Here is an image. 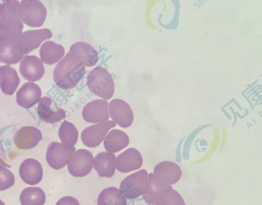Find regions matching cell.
<instances>
[{
    "mask_svg": "<svg viewBox=\"0 0 262 205\" xmlns=\"http://www.w3.org/2000/svg\"><path fill=\"white\" fill-rule=\"evenodd\" d=\"M0 205H5V204L2 200H0Z\"/></svg>",
    "mask_w": 262,
    "mask_h": 205,
    "instance_id": "32",
    "label": "cell"
},
{
    "mask_svg": "<svg viewBox=\"0 0 262 205\" xmlns=\"http://www.w3.org/2000/svg\"><path fill=\"white\" fill-rule=\"evenodd\" d=\"M109 113L113 121L120 127L128 128L134 120L133 111L129 105L120 99H114L109 104Z\"/></svg>",
    "mask_w": 262,
    "mask_h": 205,
    "instance_id": "10",
    "label": "cell"
},
{
    "mask_svg": "<svg viewBox=\"0 0 262 205\" xmlns=\"http://www.w3.org/2000/svg\"><path fill=\"white\" fill-rule=\"evenodd\" d=\"M171 186H164L158 183L154 178L152 173L148 174V184L146 190L142 195L148 204L155 205L159 197Z\"/></svg>",
    "mask_w": 262,
    "mask_h": 205,
    "instance_id": "26",
    "label": "cell"
},
{
    "mask_svg": "<svg viewBox=\"0 0 262 205\" xmlns=\"http://www.w3.org/2000/svg\"><path fill=\"white\" fill-rule=\"evenodd\" d=\"M0 27L21 34L23 25L19 15L18 1H5L0 4Z\"/></svg>",
    "mask_w": 262,
    "mask_h": 205,
    "instance_id": "4",
    "label": "cell"
},
{
    "mask_svg": "<svg viewBox=\"0 0 262 205\" xmlns=\"http://www.w3.org/2000/svg\"><path fill=\"white\" fill-rule=\"evenodd\" d=\"M129 141L128 136L124 132L114 129L106 135L104 140V147L107 152L113 154L126 147Z\"/></svg>",
    "mask_w": 262,
    "mask_h": 205,
    "instance_id": "20",
    "label": "cell"
},
{
    "mask_svg": "<svg viewBox=\"0 0 262 205\" xmlns=\"http://www.w3.org/2000/svg\"><path fill=\"white\" fill-rule=\"evenodd\" d=\"M19 174L24 182L29 185H35L39 183L42 178L43 169L37 160L27 158L21 163Z\"/></svg>",
    "mask_w": 262,
    "mask_h": 205,
    "instance_id": "15",
    "label": "cell"
},
{
    "mask_svg": "<svg viewBox=\"0 0 262 205\" xmlns=\"http://www.w3.org/2000/svg\"><path fill=\"white\" fill-rule=\"evenodd\" d=\"M93 161V155L89 150H78L73 154L68 162V171L74 177L85 176L92 171Z\"/></svg>",
    "mask_w": 262,
    "mask_h": 205,
    "instance_id": "6",
    "label": "cell"
},
{
    "mask_svg": "<svg viewBox=\"0 0 262 205\" xmlns=\"http://www.w3.org/2000/svg\"><path fill=\"white\" fill-rule=\"evenodd\" d=\"M37 113L40 118L47 122H58L66 117L64 110L58 108L56 103L48 97H43L40 100Z\"/></svg>",
    "mask_w": 262,
    "mask_h": 205,
    "instance_id": "13",
    "label": "cell"
},
{
    "mask_svg": "<svg viewBox=\"0 0 262 205\" xmlns=\"http://www.w3.org/2000/svg\"><path fill=\"white\" fill-rule=\"evenodd\" d=\"M41 131L36 127L25 126L18 129L14 136V142L19 149H31L42 139Z\"/></svg>",
    "mask_w": 262,
    "mask_h": 205,
    "instance_id": "12",
    "label": "cell"
},
{
    "mask_svg": "<svg viewBox=\"0 0 262 205\" xmlns=\"http://www.w3.org/2000/svg\"><path fill=\"white\" fill-rule=\"evenodd\" d=\"M148 184V173L142 169L125 178L120 183L119 190L126 199H135L144 194Z\"/></svg>",
    "mask_w": 262,
    "mask_h": 205,
    "instance_id": "3",
    "label": "cell"
},
{
    "mask_svg": "<svg viewBox=\"0 0 262 205\" xmlns=\"http://www.w3.org/2000/svg\"><path fill=\"white\" fill-rule=\"evenodd\" d=\"M15 34L0 42V61L8 64H15L22 58L25 54L19 37Z\"/></svg>",
    "mask_w": 262,
    "mask_h": 205,
    "instance_id": "9",
    "label": "cell"
},
{
    "mask_svg": "<svg viewBox=\"0 0 262 205\" xmlns=\"http://www.w3.org/2000/svg\"><path fill=\"white\" fill-rule=\"evenodd\" d=\"M19 200L21 205H43L46 202V195L39 187H27L21 192Z\"/></svg>",
    "mask_w": 262,
    "mask_h": 205,
    "instance_id": "25",
    "label": "cell"
},
{
    "mask_svg": "<svg viewBox=\"0 0 262 205\" xmlns=\"http://www.w3.org/2000/svg\"><path fill=\"white\" fill-rule=\"evenodd\" d=\"M85 73V68L79 57L69 52L57 65L54 71L56 85L63 89L75 87Z\"/></svg>",
    "mask_w": 262,
    "mask_h": 205,
    "instance_id": "1",
    "label": "cell"
},
{
    "mask_svg": "<svg viewBox=\"0 0 262 205\" xmlns=\"http://www.w3.org/2000/svg\"><path fill=\"white\" fill-rule=\"evenodd\" d=\"M58 135L61 142L70 146H74L78 138V132L75 126L67 120L61 124Z\"/></svg>",
    "mask_w": 262,
    "mask_h": 205,
    "instance_id": "27",
    "label": "cell"
},
{
    "mask_svg": "<svg viewBox=\"0 0 262 205\" xmlns=\"http://www.w3.org/2000/svg\"><path fill=\"white\" fill-rule=\"evenodd\" d=\"M19 83L16 71L10 66L0 67V87L4 93L11 95L16 90Z\"/></svg>",
    "mask_w": 262,
    "mask_h": 205,
    "instance_id": "21",
    "label": "cell"
},
{
    "mask_svg": "<svg viewBox=\"0 0 262 205\" xmlns=\"http://www.w3.org/2000/svg\"><path fill=\"white\" fill-rule=\"evenodd\" d=\"M19 72L21 75L29 81L40 79L45 72L41 60L35 56H26L20 63Z\"/></svg>",
    "mask_w": 262,
    "mask_h": 205,
    "instance_id": "16",
    "label": "cell"
},
{
    "mask_svg": "<svg viewBox=\"0 0 262 205\" xmlns=\"http://www.w3.org/2000/svg\"><path fill=\"white\" fill-rule=\"evenodd\" d=\"M74 146H70L57 141L48 146L46 155L48 165L53 169L59 170L66 166L75 152Z\"/></svg>",
    "mask_w": 262,
    "mask_h": 205,
    "instance_id": "5",
    "label": "cell"
},
{
    "mask_svg": "<svg viewBox=\"0 0 262 205\" xmlns=\"http://www.w3.org/2000/svg\"><path fill=\"white\" fill-rule=\"evenodd\" d=\"M98 205H127L126 199L119 189L108 187L103 189L99 194Z\"/></svg>",
    "mask_w": 262,
    "mask_h": 205,
    "instance_id": "24",
    "label": "cell"
},
{
    "mask_svg": "<svg viewBox=\"0 0 262 205\" xmlns=\"http://www.w3.org/2000/svg\"><path fill=\"white\" fill-rule=\"evenodd\" d=\"M87 85L91 92L97 96L109 99L113 95L115 85L110 73L102 67H97L87 76Z\"/></svg>",
    "mask_w": 262,
    "mask_h": 205,
    "instance_id": "2",
    "label": "cell"
},
{
    "mask_svg": "<svg viewBox=\"0 0 262 205\" xmlns=\"http://www.w3.org/2000/svg\"><path fill=\"white\" fill-rule=\"evenodd\" d=\"M28 7L26 1H22L19 8V14L20 18H21L25 22L29 16L30 17L26 23L28 25L31 17L35 16L38 24L41 26L43 23L46 15L47 10L44 6L39 1H36L34 8H32L31 1H27Z\"/></svg>",
    "mask_w": 262,
    "mask_h": 205,
    "instance_id": "22",
    "label": "cell"
},
{
    "mask_svg": "<svg viewBox=\"0 0 262 205\" xmlns=\"http://www.w3.org/2000/svg\"><path fill=\"white\" fill-rule=\"evenodd\" d=\"M41 95L40 89L36 84L27 83L18 91L16 101L19 106L24 108H30L34 106Z\"/></svg>",
    "mask_w": 262,
    "mask_h": 205,
    "instance_id": "17",
    "label": "cell"
},
{
    "mask_svg": "<svg viewBox=\"0 0 262 205\" xmlns=\"http://www.w3.org/2000/svg\"><path fill=\"white\" fill-rule=\"evenodd\" d=\"M82 115L85 121L100 123L110 117L108 102L105 99H96L88 103L83 108Z\"/></svg>",
    "mask_w": 262,
    "mask_h": 205,
    "instance_id": "11",
    "label": "cell"
},
{
    "mask_svg": "<svg viewBox=\"0 0 262 205\" xmlns=\"http://www.w3.org/2000/svg\"><path fill=\"white\" fill-rule=\"evenodd\" d=\"M64 48L52 41H47L43 44L40 50V56L42 61L47 64H53L63 56Z\"/></svg>",
    "mask_w": 262,
    "mask_h": 205,
    "instance_id": "23",
    "label": "cell"
},
{
    "mask_svg": "<svg viewBox=\"0 0 262 205\" xmlns=\"http://www.w3.org/2000/svg\"><path fill=\"white\" fill-rule=\"evenodd\" d=\"M8 167L9 166L0 158V191L9 189L15 182L14 176Z\"/></svg>",
    "mask_w": 262,
    "mask_h": 205,
    "instance_id": "29",
    "label": "cell"
},
{
    "mask_svg": "<svg viewBox=\"0 0 262 205\" xmlns=\"http://www.w3.org/2000/svg\"><path fill=\"white\" fill-rule=\"evenodd\" d=\"M69 52L76 55L84 66L92 67L98 61V54L96 50L90 44L85 42H77L73 44Z\"/></svg>",
    "mask_w": 262,
    "mask_h": 205,
    "instance_id": "19",
    "label": "cell"
},
{
    "mask_svg": "<svg viewBox=\"0 0 262 205\" xmlns=\"http://www.w3.org/2000/svg\"><path fill=\"white\" fill-rule=\"evenodd\" d=\"M56 205H80L78 201L72 196H65L60 198Z\"/></svg>",
    "mask_w": 262,
    "mask_h": 205,
    "instance_id": "30",
    "label": "cell"
},
{
    "mask_svg": "<svg viewBox=\"0 0 262 205\" xmlns=\"http://www.w3.org/2000/svg\"><path fill=\"white\" fill-rule=\"evenodd\" d=\"M15 34H17V33H12V32L7 31L0 27V42L9 38L12 35H13Z\"/></svg>",
    "mask_w": 262,
    "mask_h": 205,
    "instance_id": "31",
    "label": "cell"
},
{
    "mask_svg": "<svg viewBox=\"0 0 262 205\" xmlns=\"http://www.w3.org/2000/svg\"><path fill=\"white\" fill-rule=\"evenodd\" d=\"M115 126L113 120H107L88 127L81 133V140L88 147H96L104 139L108 131Z\"/></svg>",
    "mask_w": 262,
    "mask_h": 205,
    "instance_id": "8",
    "label": "cell"
},
{
    "mask_svg": "<svg viewBox=\"0 0 262 205\" xmlns=\"http://www.w3.org/2000/svg\"><path fill=\"white\" fill-rule=\"evenodd\" d=\"M93 167L100 176L110 178L115 172L116 156L108 152H100L94 158Z\"/></svg>",
    "mask_w": 262,
    "mask_h": 205,
    "instance_id": "18",
    "label": "cell"
},
{
    "mask_svg": "<svg viewBox=\"0 0 262 205\" xmlns=\"http://www.w3.org/2000/svg\"><path fill=\"white\" fill-rule=\"evenodd\" d=\"M155 205H185L180 194L171 186L158 198Z\"/></svg>",
    "mask_w": 262,
    "mask_h": 205,
    "instance_id": "28",
    "label": "cell"
},
{
    "mask_svg": "<svg viewBox=\"0 0 262 205\" xmlns=\"http://www.w3.org/2000/svg\"><path fill=\"white\" fill-rule=\"evenodd\" d=\"M143 163L141 154L135 148H129L116 157V168L122 173L140 169Z\"/></svg>",
    "mask_w": 262,
    "mask_h": 205,
    "instance_id": "14",
    "label": "cell"
},
{
    "mask_svg": "<svg viewBox=\"0 0 262 205\" xmlns=\"http://www.w3.org/2000/svg\"><path fill=\"white\" fill-rule=\"evenodd\" d=\"M154 179L160 184L169 186L178 182L182 176L180 167L170 161H163L158 163L152 173Z\"/></svg>",
    "mask_w": 262,
    "mask_h": 205,
    "instance_id": "7",
    "label": "cell"
}]
</instances>
